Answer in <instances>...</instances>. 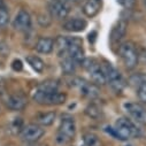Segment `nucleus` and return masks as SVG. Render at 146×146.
Instances as JSON below:
<instances>
[{"mask_svg": "<svg viewBox=\"0 0 146 146\" xmlns=\"http://www.w3.org/2000/svg\"><path fill=\"white\" fill-rule=\"evenodd\" d=\"M109 129H111L109 132L120 140H127L132 137H137L139 135L138 128L135 125V123L127 117H120L116 121L115 127Z\"/></svg>", "mask_w": 146, "mask_h": 146, "instance_id": "nucleus-1", "label": "nucleus"}, {"mask_svg": "<svg viewBox=\"0 0 146 146\" xmlns=\"http://www.w3.org/2000/svg\"><path fill=\"white\" fill-rule=\"evenodd\" d=\"M32 98L37 104L47 105V106L61 105L67 99L66 94L61 93L59 91H44V90H40V89L36 90V92L33 93Z\"/></svg>", "mask_w": 146, "mask_h": 146, "instance_id": "nucleus-2", "label": "nucleus"}, {"mask_svg": "<svg viewBox=\"0 0 146 146\" xmlns=\"http://www.w3.org/2000/svg\"><path fill=\"white\" fill-rule=\"evenodd\" d=\"M101 69L104 71V75L106 77V82L111 85L115 91H121L124 86V81L120 72L108 62H104L101 64Z\"/></svg>", "mask_w": 146, "mask_h": 146, "instance_id": "nucleus-3", "label": "nucleus"}, {"mask_svg": "<svg viewBox=\"0 0 146 146\" xmlns=\"http://www.w3.org/2000/svg\"><path fill=\"white\" fill-rule=\"evenodd\" d=\"M75 132H76V125H75L74 119L71 116H64L61 120L56 140L60 144H67L75 136Z\"/></svg>", "mask_w": 146, "mask_h": 146, "instance_id": "nucleus-4", "label": "nucleus"}, {"mask_svg": "<svg viewBox=\"0 0 146 146\" xmlns=\"http://www.w3.org/2000/svg\"><path fill=\"white\" fill-rule=\"evenodd\" d=\"M119 54L128 69H132L136 67L138 62V53L135 45L131 42H125L121 44L119 47Z\"/></svg>", "mask_w": 146, "mask_h": 146, "instance_id": "nucleus-5", "label": "nucleus"}, {"mask_svg": "<svg viewBox=\"0 0 146 146\" xmlns=\"http://www.w3.org/2000/svg\"><path fill=\"white\" fill-rule=\"evenodd\" d=\"M83 66L90 74V77L93 83L98 85H104L105 83H107L104 71L101 69V64H99L94 59H85L83 61Z\"/></svg>", "mask_w": 146, "mask_h": 146, "instance_id": "nucleus-6", "label": "nucleus"}, {"mask_svg": "<svg viewBox=\"0 0 146 146\" xmlns=\"http://www.w3.org/2000/svg\"><path fill=\"white\" fill-rule=\"evenodd\" d=\"M67 53L76 63H83L85 58H84V51L82 47V39L77 37H69V46H68Z\"/></svg>", "mask_w": 146, "mask_h": 146, "instance_id": "nucleus-7", "label": "nucleus"}, {"mask_svg": "<svg viewBox=\"0 0 146 146\" xmlns=\"http://www.w3.org/2000/svg\"><path fill=\"white\" fill-rule=\"evenodd\" d=\"M45 130L43 129L42 125L37 124V123H31V124H28L25 125L22 131H21V137L23 140L25 141H29V143H35L37 141L38 139H40L44 135Z\"/></svg>", "mask_w": 146, "mask_h": 146, "instance_id": "nucleus-8", "label": "nucleus"}, {"mask_svg": "<svg viewBox=\"0 0 146 146\" xmlns=\"http://www.w3.org/2000/svg\"><path fill=\"white\" fill-rule=\"evenodd\" d=\"M124 108L136 122L146 124V108L136 102H128L124 105Z\"/></svg>", "mask_w": 146, "mask_h": 146, "instance_id": "nucleus-9", "label": "nucleus"}, {"mask_svg": "<svg viewBox=\"0 0 146 146\" xmlns=\"http://www.w3.org/2000/svg\"><path fill=\"white\" fill-rule=\"evenodd\" d=\"M74 85L80 90V92L89 98H96L99 96V89L90 82H86L82 78H74Z\"/></svg>", "mask_w": 146, "mask_h": 146, "instance_id": "nucleus-10", "label": "nucleus"}, {"mask_svg": "<svg viewBox=\"0 0 146 146\" xmlns=\"http://www.w3.org/2000/svg\"><path fill=\"white\" fill-rule=\"evenodd\" d=\"M13 27L19 31H23V32L29 31L31 29L30 14L25 9H20L13 21Z\"/></svg>", "mask_w": 146, "mask_h": 146, "instance_id": "nucleus-11", "label": "nucleus"}, {"mask_svg": "<svg viewBox=\"0 0 146 146\" xmlns=\"http://www.w3.org/2000/svg\"><path fill=\"white\" fill-rule=\"evenodd\" d=\"M127 29H128V23L124 20H120L116 22V24L113 27L112 32H111V43L113 45L119 44L123 37L127 33Z\"/></svg>", "mask_w": 146, "mask_h": 146, "instance_id": "nucleus-12", "label": "nucleus"}, {"mask_svg": "<svg viewBox=\"0 0 146 146\" xmlns=\"http://www.w3.org/2000/svg\"><path fill=\"white\" fill-rule=\"evenodd\" d=\"M48 9H50L51 15L54 19H56V20H64L68 16V14H69V7H68V5H64V4L54 1V0H52V1L50 3Z\"/></svg>", "mask_w": 146, "mask_h": 146, "instance_id": "nucleus-13", "label": "nucleus"}, {"mask_svg": "<svg viewBox=\"0 0 146 146\" xmlns=\"http://www.w3.org/2000/svg\"><path fill=\"white\" fill-rule=\"evenodd\" d=\"M86 27H88V22L85 20L80 19V17H74V19L66 21L62 25V29L68 32H80V31L85 30Z\"/></svg>", "mask_w": 146, "mask_h": 146, "instance_id": "nucleus-14", "label": "nucleus"}, {"mask_svg": "<svg viewBox=\"0 0 146 146\" xmlns=\"http://www.w3.org/2000/svg\"><path fill=\"white\" fill-rule=\"evenodd\" d=\"M6 105L12 111H21L27 105V98L20 93H14L7 98Z\"/></svg>", "mask_w": 146, "mask_h": 146, "instance_id": "nucleus-15", "label": "nucleus"}, {"mask_svg": "<svg viewBox=\"0 0 146 146\" xmlns=\"http://www.w3.org/2000/svg\"><path fill=\"white\" fill-rule=\"evenodd\" d=\"M54 48V40L50 37H40L36 43V51L42 54H50Z\"/></svg>", "mask_w": 146, "mask_h": 146, "instance_id": "nucleus-16", "label": "nucleus"}, {"mask_svg": "<svg viewBox=\"0 0 146 146\" xmlns=\"http://www.w3.org/2000/svg\"><path fill=\"white\" fill-rule=\"evenodd\" d=\"M101 6V0H85L83 5V12L88 17L96 16Z\"/></svg>", "mask_w": 146, "mask_h": 146, "instance_id": "nucleus-17", "label": "nucleus"}, {"mask_svg": "<svg viewBox=\"0 0 146 146\" xmlns=\"http://www.w3.org/2000/svg\"><path fill=\"white\" fill-rule=\"evenodd\" d=\"M62 56V60H61V68L63 70V72L66 74H72L76 69V62L70 58V55L68 53L61 55Z\"/></svg>", "mask_w": 146, "mask_h": 146, "instance_id": "nucleus-18", "label": "nucleus"}, {"mask_svg": "<svg viewBox=\"0 0 146 146\" xmlns=\"http://www.w3.org/2000/svg\"><path fill=\"white\" fill-rule=\"evenodd\" d=\"M69 46V37H63V36H59V37L54 40V48L56 50L59 55H63L67 53Z\"/></svg>", "mask_w": 146, "mask_h": 146, "instance_id": "nucleus-19", "label": "nucleus"}, {"mask_svg": "<svg viewBox=\"0 0 146 146\" xmlns=\"http://www.w3.org/2000/svg\"><path fill=\"white\" fill-rule=\"evenodd\" d=\"M36 120H37V124H39L42 127H48L54 122L55 113L54 112H47V113L38 114L36 116Z\"/></svg>", "mask_w": 146, "mask_h": 146, "instance_id": "nucleus-20", "label": "nucleus"}, {"mask_svg": "<svg viewBox=\"0 0 146 146\" xmlns=\"http://www.w3.org/2000/svg\"><path fill=\"white\" fill-rule=\"evenodd\" d=\"M27 62L31 66V68L33 70H36L37 72H42L44 70V61L38 58V56H36V55H30V56H27Z\"/></svg>", "mask_w": 146, "mask_h": 146, "instance_id": "nucleus-21", "label": "nucleus"}, {"mask_svg": "<svg viewBox=\"0 0 146 146\" xmlns=\"http://www.w3.org/2000/svg\"><path fill=\"white\" fill-rule=\"evenodd\" d=\"M86 114L92 119H98L101 115V109L96 105H90L86 108Z\"/></svg>", "mask_w": 146, "mask_h": 146, "instance_id": "nucleus-22", "label": "nucleus"}, {"mask_svg": "<svg viewBox=\"0 0 146 146\" xmlns=\"http://www.w3.org/2000/svg\"><path fill=\"white\" fill-rule=\"evenodd\" d=\"M98 143V138L93 133H86L83 138V144L84 146H94Z\"/></svg>", "mask_w": 146, "mask_h": 146, "instance_id": "nucleus-23", "label": "nucleus"}, {"mask_svg": "<svg viewBox=\"0 0 146 146\" xmlns=\"http://www.w3.org/2000/svg\"><path fill=\"white\" fill-rule=\"evenodd\" d=\"M58 83L55 82H45V83H42L38 89L40 90H44V91H58Z\"/></svg>", "mask_w": 146, "mask_h": 146, "instance_id": "nucleus-24", "label": "nucleus"}, {"mask_svg": "<svg viewBox=\"0 0 146 146\" xmlns=\"http://www.w3.org/2000/svg\"><path fill=\"white\" fill-rule=\"evenodd\" d=\"M9 22V14L8 11L0 9V28H5Z\"/></svg>", "mask_w": 146, "mask_h": 146, "instance_id": "nucleus-25", "label": "nucleus"}, {"mask_svg": "<svg viewBox=\"0 0 146 146\" xmlns=\"http://www.w3.org/2000/svg\"><path fill=\"white\" fill-rule=\"evenodd\" d=\"M145 82H146V77L144 75H135V76H132L130 78V83L132 85H138L139 86Z\"/></svg>", "mask_w": 146, "mask_h": 146, "instance_id": "nucleus-26", "label": "nucleus"}, {"mask_svg": "<svg viewBox=\"0 0 146 146\" xmlns=\"http://www.w3.org/2000/svg\"><path fill=\"white\" fill-rule=\"evenodd\" d=\"M137 94H138V98H139L143 102H146V82L138 86Z\"/></svg>", "mask_w": 146, "mask_h": 146, "instance_id": "nucleus-27", "label": "nucleus"}, {"mask_svg": "<svg viewBox=\"0 0 146 146\" xmlns=\"http://www.w3.org/2000/svg\"><path fill=\"white\" fill-rule=\"evenodd\" d=\"M116 1L121 6H123L124 8H128V9L132 8L135 6V4H136V0H116Z\"/></svg>", "mask_w": 146, "mask_h": 146, "instance_id": "nucleus-28", "label": "nucleus"}, {"mask_svg": "<svg viewBox=\"0 0 146 146\" xmlns=\"http://www.w3.org/2000/svg\"><path fill=\"white\" fill-rule=\"evenodd\" d=\"M12 68H13L15 71H21V70L23 69V64H22L21 60H19V59L14 60V61L12 62Z\"/></svg>", "mask_w": 146, "mask_h": 146, "instance_id": "nucleus-29", "label": "nucleus"}, {"mask_svg": "<svg viewBox=\"0 0 146 146\" xmlns=\"http://www.w3.org/2000/svg\"><path fill=\"white\" fill-rule=\"evenodd\" d=\"M0 9H1V11H8L5 0H0Z\"/></svg>", "mask_w": 146, "mask_h": 146, "instance_id": "nucleus-30", "label": "nucleus"}, {"mask_svg": "<svg viewBox=\"0 0 146 146\" xmlns=\"http://www.w3.org/2000/svg\"><path fill=\"white\" fill-rule=\"evenodd\" d=\"M54 1H58V3H61V4H64V5H68V3L70 0H54Z\"/></svg>", "mask_w": 146, "mask_h": 146, "instance_id": "nucleus-31", "label": "nucleus"}, {"mask_svg": "<svg viewBox=\"0 0 146 146\" xmlns=\"http://www.w3.org/2000/svg\"><path fill=\"white\" fill-rule=\"evenodd\" d=\"M140 3H141V5H143V7L146 9V0H140Z\"/></svg>", "mask_w": 146, "mask_h": 146, "instance_id": "nucleus-32", "label": "nucleus"}]
</instances>
